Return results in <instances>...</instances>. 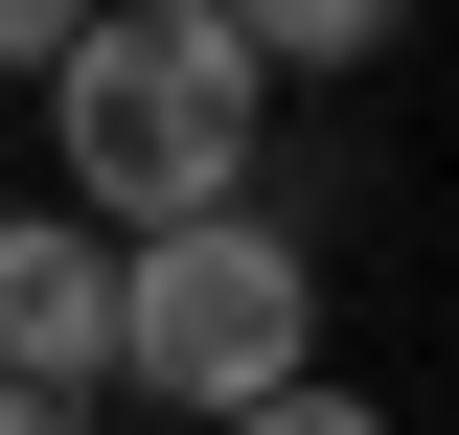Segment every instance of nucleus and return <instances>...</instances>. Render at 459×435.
I'll list each match as a JSON object with an SVG mask.
<instances>
[{
  "label": "nucleus",
  "instance_id": "obj_6",
  "mask_svg": "<svg viewBox=\"0 0 459 435\" xmlns=\"http://www.w3.org/2000/svg\"><path fill=\"white\" fill-rule=\"evenodd\" d=\"M69 23H92V0H0V92H47V69H69Z\"/></svg>",
  "mask_w": 459,
  "mask_h": 435
},
{
  "label": "nucleus",
  "instance_id": "obj_3",
  "mask_svg": "<svg viewBox=\"0 0 459 435\" xmlns=\"http://www.w3.org/2000/svg\"><path fill=\"white\" fill-rule=\"evenodd\" d=\"M92 344H115V252H92L69 207H0V389L92 413Z\"/></svg>",
  "mask_w": 459,
  "mask_h": 435
},
{
  "label": "nucleus",
  "instance_id": "obj_4",
  "mask_svg": "<svg viewBox=\"0 0 459 435\" xmlns=\"http://www.w3.org/2000/svg\"><path fill=\"white\" fill-rule=\"evenodd\" d=\"M230 69L253 92H344V69H391V0H230Z\"/></svg>",
  "mask_w": 459,
  "mask_h": 435
},
{
  "label": "nucleus",
  "instance_id": "obj_5",
  "mask_svg": "<svg viewBox=\"0 0 459 435\" xmlns=\"http://www.w3.org/2000/svg\"><path fill=\"white\" fill-rule=\"evenodd\" d=\"M230 435H391V413H368V389H344V367H299L276 413H230Z\"/></svg>",
  "mask_w": 459,
  "mask_h": 435
},
{
  "label": "nucleus",
  "instance_id": "obj_7",
  "mask_svg": "<svg viewBox=\"0 0 459 435\" xmlns=\"http://www.w3.org/2000/svg\"><path fill=\"white\" fill-rule=\"evenodd\" d=\"M0 435H92V413H47V389H0Z\"/></svg>",
  "mask_w": 459,
  "mask_h": 435
},
{
  "label": "nucleus",
  "instance_id": "obj_2",
  "mask_svg": "<svg viewBox=\"0 0 459 435\" xmlns=\"http://www.w3.org/2000/svg\"><path fill=\"white\" fill-rule=\"evenodd\" d=\"M322 367V229L276 207H207L161 252H115V344H92V413H161V435H230Z\"/></svg>",
  "mask_w": 459,
  "mask_h": 435
},
{
  "label": "nucleus",
  "instance_id": "obj_1",
  "mask_svg": "<svg viewBox=\"0 0 459 435\" xmlns=\"http://www.w3.org/2000/svg\"><path fill=\"white\" fill-rule=\"evenodd\" d=\"M253 138H276V92L230 69V0H92L47 69V207L92 252H161V229L253 207Z\"/></svg>",
  "mask_w": 459,
  "mask_h": 435
}]
</instances>
